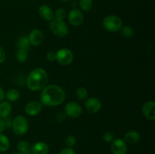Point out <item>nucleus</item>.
I'll return each instance as SVG.
<instances>
[{
  "label": "nucleus",
  "instance_id": "22",
  "mask_svg": "<svg viewBox=\"0 0 155 154\" xmlns=\"http://www.w3.org/2000/svg\"><path fill=\"white\" fill-rule=\"evenodd\" d=\"M93 5L92 0H80V6L81 9L84 11H88L90 10Z\"/></svg>",
  "mask_w": 155,
  "mask_h": 154
},
{
  "label": "nucleus",
  "instance_id": "34",
  "mask_svg": "<svg viewBox=\"0 0 155 154\" xmlns=\"http://www.w3.org/2000/svg\"><path fill=\"white\" fill-rule=\"evenodd\" d=\"M5 97V94L4 90L0 87V102H2L4 100Z\"/></svg>",
  "mask_w": 155,
  "mask_h": 154
},
{
  "label": "nucleus",
  "instance_id": "29",
  "mask_svg": "<svg viewBox=\"0 0 155 154\" xmlns=\"http://www.w3.org/2000/svg\"><path fill=\"white\" fill-rule=\"evenodd\" d=\"M46 57L49 61H54V60H56V52H54V51H49L47 54Z\"/></svg>",
  "mask_w": 155,
  "mask_h": 154
},
{
  "label": "nucleus",
  "instance_id": "3",
  "mask_svg": "<svg viewBox=\"0 0 155 154\" xmlns=\"http://www.w3.org/2000/svg\"><path fill=\"white\" fill-rule=\"evenodd\" d=\"M103 27L107 31L114 33L120 30L123 27V22L120 18L115 15H109L104 18Z\"/></svg>",
  "mask_w": 155,
  "mask_h": 154
},
{
  "label": "nucleus",
  "instance_id": "35",
  "mask_svg": "<svg viewBox=\"0 0 155 154\" xmlns=\"http://www.w3.org/2000/svg\"><path fill=\"white\" fill-rule=\"evenodd\" d=\"M57 119L58 121L65 120V116L64 114H62V113H60V114H58L57 116Z\"/></svg>",
  "mask_w": 155,
  "mask_h": 154
},
{
  "label": "nucleus",
  "instance_id": "14",
  "mask_svg": "<svg viewBox=\"0 0 155 154\" xmlns=\"http://www.w3.org/2000/svg\"><path fill=\"white\" fill-rule=\"evenodd\" d=\"M39 14L44 20L51 21L54 18V12L53 10L46 5H42L39 8Z\"/></svg>",
  "mask_w": 155,
  "mask_h": 154
},
{
  "label": "nucleus",
  "instance_id": "25",
  "mask_svg": "<svg viewBox=\"0 0 155 154\" xmlns=\"http://www.w3.org/2000/svg\"><path fill=\"white\" fill-rule=\"evenodd\" d=\"M76 95L80 100H85L88 97V91L85 88H78L76 91Z\"/></svg>",
  "mask_w": 155,
  "mask_h": 154
},
{
  "label": "nucleus",
  "instance_id": "6",
  "mask_svg": "<svg viewBox=\"0 0 155 154\" xmlns=\"http://www.w3.org/2000/svg\"><path fill=\"white\" fill-rule=\"evenodd\" d=\"M56 60L61 65L71 64L74 60V54L71 50L68 48H61L56 52Z\"/></svg>",
  "mask_w": 155,
  "mask_h": 154
},
{
  "label": "nucleus",
  "instance_id": "1",
  "mask_svg": "<svg viewBox=\"0 0 155 154\" xmlns=\"http://www.w3.org/2000/svg\"><path fill=\"white\" fill-rule=\"evenodd\" d=\"M66 98L63 89L55 85L45 86L40 95L41 104L48 107H54L61 104Z\"/></svg>",
  "mask_w": 155,
  "mask_h": 154
},
{
  "label": "nucleus",
  "instance_id": "2",
  "mask_svg": "<svg viewBox=\"0 0 155 154\" xmlns=\"http://www.w3.org/2000/svg\"><path fill=\"white\" fill-rule=\"evenodd\" d=\"M48 82V74L42 68H36L29 74L27 79V85L31 91H39L43 89Z\"/></svg>",
  "mask_w": 155,
  "mask_h": 154
},
{
  "label": "nucleus",
  "instance_id": "9",
  "mask_svg": "<svg viewBox=\"0 0 155 154\" xmlns=\"http://www.w3.org/2000/svg\"><path fill=\"white\" fill-rule=\"evenodd\" d=\"M85 107L86 110L91 113H96L99 112L101 108V103L98 98H90L85 102Z\"/></svg>",
  "mask_w": 155,
  "mask_h": 154
},
{
  "label": "nucleus",
  "instance_id": "17",
  "mask_svg": "<svg viewBox=\"0 0 155 154\" xmlns=\"http://www.w3.org/2000/svg\"><path fill=\"white\" fill-rule=\"evenodd\" d=\"M12 107L11 104L7 101H3L0 104V118L5 119L8 117L12 113Z\"/></svg>",
  "mask_w": 155,
  "mask_h": 154
},
{
  "label": "nucleus",
  "instance_id": "37",
  "mask_svg": "<svg viewBox=\"0 0 155 154\" xmlns=\"http://www.w3.org/2000/svg\"><path fill=\"white\" fill-rule=\"evenodd\" d=\"M61 1H62V2H68V1H69V0H61Z\"/></svg>",
  "mask_w": 155,
  "mask_h": 154
},
{
  "label": "nucleus",
  "instance_id": "28",
  "mask_svg": "<svg viewBox=\"0 0 155 154\" xmlns=\"http://www.w3.org/2000/svg\"><path fill=\"white\" fill-rule=\"evenodd\" d=\"M114 134L110 131H106L104 134H103V139L105 142H111L114 140Z\"/></svg>",
  "mask_w": 155,
  "mask_h": 154
},
{
  "label": "nucleus",
  "instance_id": "23",
  "mask_svg": "<svg viewBox=\"0 0 155 154\" xmlns=\"http://www.w3.org/2000/svg\"><path fill=\"white\" fill-rule=\"evenodd\" d=\"M27 57H28V54H27V51L20 49L18 50V51L16 54V58L18 62H20V63H24L27 60Z\"/></svg>",
  "mask_w": 155,
  "mask_h": 154
},
{
  "label": "nucleus",
  "instance_id": "12",
  "mask_svg": "<svg viewBox=\"0 0 155 154\" xmlns=\"http://www.w3.org/2000/svg\"><path fill=\"white\" fill-rule=\"evenodd\" d=\"M28 39L31 45H34V46H38L43 42L44 35L42 31L37 30V29H35L30 32Z\"/></svg>",
  "mask_w": 155,
  "mask_h": 154
},
{
  "label": "nucleus",
  "instance_id": "13",
  "mask_svg": "<svg viewBox=\"0 0 155 154\" xmlns=\"http://www.w3.org/2000/svg\"><path fill=\"white\" fill-rule=\"evenodd\" d=\"M142 113L146 119L149 120L155 119V103L154 101H148L142 107Z\"/></svg>",
  "mask_w": 155,
  "mask_h": 154
},
{
  "label": "nucleus",
  "instance_id": "11",
  "mask_svg": "<svg viewBox=\"0 0 155 154\" xmlns=\"http://www.w3.org/2000/svg\"><path fill=\"white\" fill-rule=\"evenodd\" d=\"M42 109V104L37 101H30L27 103L25 107V112L27 115L31 116H36L41 112Z\"/></svg>",
  "mask_w": 155,
  "mask_h": 154
},
{
  "label": "nucleus",
  "instance_id": "8",
  "mask_svg": "<svg viewBox=\"0 0 155 154\" xmlns=\"http://www.w3.org/2000/svg\"><path fill=\"white\" fill-rule=\"evenodd\" d=\"M68 21L71 25L77 27L83 24L84 21V15L80 9L74 8L70 11L68 14Z\"/></svg>",
  "mask_w": 155,
  "mask_h": 154
},
{
  "label": "nucleus",
  "instance_id": "24",
  "mask_svg": "<svg viewBox=\"0 0 155 154\" xmlns=\"http://www.w3.org/2000/svg\"><path fill=\"white\" fill-rule=\"evenodd\" d=\"M120 33L121 35H122L124 37L127 38V39H129V38H131L132 36H133V30L130 27H128V26H126V27H122L120 29Z\"/></svg>",
  "mask_w": 155,
  "mask_h": 154
},
{
  "label": "nucleus",
  "instance_id": "18",
  "mask_svg": "<svg viewBox=\"0 0 155 154\" xmlns=\"http://www.w3.org/2000/svg\"><path fill=\"white\" fill-rule=\"evenodd\" d=\"M17 147H18V152H21V154H31V148L27 141L21 140L18 143Z\"/></svg>",
  "mask_w": 155,
  "mask_h": 154
},
{
  "label": "nucleus",
  "instance_id": "5",
  "mask_svg": "<svg viewBox=\"0 0 155 154\" xmlns=\"http://www.w3.org/2000/svg\"><path fill=\"white\" fill-rule=\"evenodd\" d=\"M12 128L15 134L17 135H23L28 130V122L24 116H18L12 122Z\"/></svg>",
  "mask_w": 155,
  "mask_h": 154
},
{
  "label": "nucleus",
  "instance_id": "26",
  "mask_svg": "<svg viewBox=\"0 0 155 154\" xmlns=\"http://www.w3.org/2000/svg\"><path fill=\"white\" fill-rule=\"evenodd\" d=\"M54 15L55 16V19L63 21V20L66 18L67 12L66 11H65V9L62 8H59L56 9Z\"/></svg>",
  "mask_w": 155,
  "mask_h": 154
},
{
  "label": "nucleus",
  "instance_id": "19",
  "mask_svg": "<svg viewBox=\"0 0 155 154\" xmlns=\"http://www.w3.org/2000/svg\"><path fill=\"white\" fill-rule=\"evenodd\" d=\"M30 42L29 41V39L26 36H22L20 38L18 41V48L20 50H24L27 51L30 49Z\"/></svg>",
  "mask_w": 155,
  "mask_h": 154
},
{
  "label": "nucleus",
  "instance_id": "15",
  "mask_svg": "<svg viewBox=\"0 0 155 154\" xmlns=\"http://www.w3.org/2000/svg\"><path fill=\"white\" fill-rule=\"evenodd\" d=\"M124 140L129 144H136L140 140V134L138 131L131 130L126 133L124 135Z\"/></svg>",
  "mask_w": 155,
  "mask_h": 154
},
{
  "label": "nucleus",
  "instance_id": "30",
  "mask_svg": "<svg viewBox=\"0 0 155 154\" xmlns=\"http://www.w3.org/2000/svg\"><path fill=\"white\" fill-rule=\"evenodd\" d=\"M59 154H76V153H75V151H74L72 148L68 147L62 149Z\"/></svg>",
  "mask_w": 155,
  "mask_h": 154
},
{
  "label": "nucleus",
  "instance_id": "10",
  "mask_svg": "<svg viewBox=\"0 0 155 154\" xmlns=\"http://www.w3.org/2000/svg\"><path fill=\"white\" fill-rule=\"evenodd\" d=\"M110 149L113 154H126L127 152V143L122 139H117L112 143Z\"/></svg>",
  "mask_w": 155,
  "mask_h": 154
},
{
  "label": "nucleus",
  "instance_id": "4",
  "mask_svg": "<svg viewBox=\"0 0 155 154\" xmlns=\"http://www.w3.org/2000/svg\"><path fill=\"white\" fill-rule=\"evenodd\" d=\"M50 29L55 36L58 37H64L68 34V27L64 21L53 19L50 23Z\"/></svg>",
  "mask_w": 155,
  "mask_h": 154
},
{
  "label": "nucleus",
  "instance_id": "20",
  "mask_svg": "<svg viewBox=\"0 0 155 154\" xmlns=\"http://www.w3.org/2000/svg\"><path fill=\"white\" fill-rule=\"evenodd\" d=\"M9 147H10V141L8 138L5 135L0 133V151L5 152L9 149Z\"/></svg>",
  "mask_w": 155,
  "mask_h": 154
},
{
  "label": "nucleus",
  "instance_id": "27",
  "mask_svg": "<svg viewBox=\"0 0 155 154\" xmlns=\"http://www.w3.org/2000/svg\"><path fill=\"white\" fill-rule=\"evenodd\" d=\"M76 143H77V140H76L75 137L73 135H69L66 137L65 139V143L68 147L71 148L74 146H75Z\"/></svg>",
  "mask_w": 155,
  "mask_h": 154
},
{
  "label": "nucleus",
  "instance_id": "16",
  "mask_svg": "<svg viewBox=\"0 0 155 154\" xmlns=\"http://www.w3.org/2000/svg\"><path fill=\"white\" fill-rule=\"evenodd\" d=\"M48 146L44 142H37L31 148L33 154H48Z\"/></svg>",
  "mask_w": 155,
  "mask_h": 154
},
{
  "label": "nucleus",
  "instance_id": "32",
  "mask_svg": "<svg viewBox=\"0 0 155 154\" xmlns=\"http://www.w3.org/2000/svg\"><path fill=\"white\" fill-rule=\"evenodd\" d=\"M5 59V53L4 49L0 47V63H2Z\"/></svg>",
  "mask_w": 155,
  "mask_h": 154
},
{
  "label": "nucleus",
  "instance_id": "7",
  "mask_svg": "<svg viewBox=\"0 0 155 154\" xmlns=\"http://www.w3.org/2000/svg\"><path fill=\"white\" fill-rule=\"evenodd\" d=\"M82 107L79 104L75 102H70L65 106L64 112L66 116L71 118H77L82 114Z\"/></svg>",
  "mask_w": 155,
  "mask_h": 154
},
{
  "label": "nucleus",
  "instance_id": "31",
  "mask_svg": "<svg viewBox=\"0 0 155 154\" xmlns=\"http://www.w3.org/2000/svg\"><path fill=\"white\" fill-rule=\"evenodd\" d=\"M4 122H5V128H10V127L12 126V122L13 121L12 120L10 117H6L4 119Z\"/></svg>",
  "mask_w": 155,
  "mask_h": 154
},
{
  "label": "nucleus",
  "instance_id": "33",
  "mask_svg": "<svg viewBox=\"0 0 155 154\" xmlns=\"http://www.w3.org/2000/svg\"><path fill=\"white\" fill-rule=\"evenodd\" d=\"M5 128H5V125L4 119H2V118H0V133L3 132Z\"/></svg>",
  "mask_w": 155,
  "mask_h": 154
},
{
  "label": "nucleus",
  "instance_id": "36",
  "mask_svg": "<svg viewBox=\"0 0 155 154\" xmlns=\"http://www.w3.org/2000/svg\"><path fill=\"white\" fill-rule=\"evenodd\" d=\"M13 154H21V152H14Z\"/></svg>",
  "mask_w": 155,
  "mask_h": 154
},
{
  "label": "nucleus",
  "instance_id": "21",
  "mask_svg": "<svg viewBox=\"0 0 155 154\" xmlns=\"http://www.w3.org/2000/svg\"><path fill=\"white\" fill-rule=\"evenodd\" d=\"M5 96L9 101L15 102L20 98V92L17 89L11 88L8 91Z\"/></svg>",
  "mask_w": 155,
  "mask_h": 154
}]
</instances>
